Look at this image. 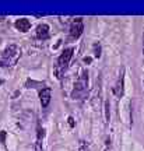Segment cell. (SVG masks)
<instances>
[{
    "label": "cell",
    "instance_id": "cell-1",
    "mask_svg": "<svg viewBox=\"0 0 144 151\" xmlns=\"http://www.w3.org/2000/svg\"><path fill=\"white\" fill-rule=\"evenodd\" d=\"M21 56V49L17 45H9L4 49V52L0 56V66L3 67H11V66L17 65V62Z\"/></svg>",
    "mask_w": 144,
    "mask_h": 151
},
{
    "label": "cell",
    "instance_id": "cell-2",
    "mask_svg": "<svg viewBox=\"0 0 144 151\" xmlns=\"http://www.w3.org/2000/svg\"><path fill=\"white\" fill-rule=\"evenodd\" d=\"M73 52H74L73 48H67V49H64L63 53L59 56L58 63H56V66H55V69H53V73L58 78H62V77H63L64 71H66V69L69 67L70 60L73 58Z\"/></svg>",
    "mask_w": 144,
    "mask_h": 151
},
{
    "label": "cell",
    "instance_id": "cell-3",
    "mask_svg": "<svg viewBox=\"0 0 144 151\" xmlns=\"http://www.w3.org/2000/svg\"><path fill=\"white\" fill-rule=\"evenodd\" d=\"M87 87H88V73L87 70H83L78 76V78L76 81L73 92H71V98L73 99H78L87 92Z\"/></svg>",
    "mask_w": 144,
    "mask_h": 151
},
{
    "label": "cell",
    "instance_id": "cell-4",
    "mask_svg": "<svg viewBox=\"0 0 144 151\" xmlns=\"http://www.w3.org/2000/svg\"><path fill=\"white\" fill-rule=\"evenodd\" d=\"M83 31H84L83 20H81V18H76L74 21L71 22V25H70V38H73V39L80 38Z\"/></svg>",
    "mask_w": 144,
    "mask_h": 151
},
{
    "label": "cell",
    "instance_id": "cell-5",
    "mask_svg": "<svg viewBox=\"0 0 144 151\" xmlns=\"http://www.w3.org/2000/svg\"><path fill=\"white\" fill-rule=\"evenodd\" d=\"M115 95L117 98H122L123 94H125V67L120 69V73H119V77H117V81L115 84Z\"/></svg>",
    "mask_w": 144,
    "mask_h": 151
},
{
    "label": "cell",
    "instance_id": "cell-6",
    "mask_svg": "<svg viewBox=\"0 0 144 151\" xmlns=\"http://www.w3.org/2000/svg\"><path fill=\"white\" fill-rule=\"evenodd\" d=\"M50 98H52V90L49 88V87H45L41 90L39 92V99H41V105H42V108H46L50 102Z\"/></svg>",
    "mask_w": 144,
    "mask_h": 151
},
{
    "label": "cell",
    "instance_id": "cell-7",
    "mask_svg": "<svg viewBox=\"0 0 144 151\" xmlns=\"http://www.w3.org/2000/svg\"><path fill=\"white\" fill-rule=\"evenodd\" d=\"M14 27L18 29V31H21V32H27L30 31V28H31V22L28 18H18L14 24Z\"/></svg>",
    "mask_w": 144,
    "mask_h": 151
},
{
    "label": "cell",
    "instance_id": "cell-8",
    "mask_svg": "<svg viewBox=\"0 0 144 151\" xmlns=\"http://www.w3.org/2000/svg\"><path fill=\"white\" fill-rule=\"evenodd\" d=\"M37 37L39 39H48L49 38V27L46 24H39L37 27Z\"/></svg>",
    "mask_w": 144,
    "mask_h": 151
},
{
    "label": "cell",
    "instance_id": "cell-9",
    "mask_svg": "<svg viewBox=\"0 0 144 151\" xmlns=\"http://www.w3.org/2000/svg\"><path fill=\"white\" fill-rule=\"evenodd\" d=\"M104 112H105V123H108L109 122V102L108 101H105L104 104Z\"/></svg>",
    "mask_w": 144,
    "mask_h": 151
},
{
    "label": "cell",
    "instance_id": "cell-10",
    "mask_svg": "<svg viewBox=\"0 0 144 151\" xmlns=\"http://www.w3.org/2000/svg\"><path fill=\"white\" fill-rule=\"evenodd\" d=\"M34 151H42V140H38L35 141V146H34Z\"/></svg>",
    "mask_w": 144,
    "mask_h": 151
},
{
    "label": "cell",
    "instance_id": "cell-11",
    "mask_svg": "<svg viewBox=\"0 0 144 151\" xmlns=\"http://www.w3.org/2000/svg\"><path fill=\"white\" fill-rule=\"evenodd\" d=\"M0 139H1V143H3V146L6 147V132H4V130H1V133H0Z\"/></svg>",
    "mask_w": 144,
    "mask_h": 151
},
{
    "label": "cell",
    "instance_id": "cell-12",
    "mask_svg": "<svg viewBox=\"0 0 144 151\" xmlns=\"http://www.w3.org/2000/svg\"><path fill=\"white\" fill-rule=\"evenodd\" d=\"M78 151H88V148H87V146L81 141V144H80V148H78Z\"/></svg>",
    "mask_w": 144,
    "mask_h": 151
},
{
    "label": "cell",
    "instance_id": "cell-13",
    "mask_svg": "<svg viewBox=\"0 0 144 151\" xmlns=\"http://www.w3.org/2000/svg\"><path fill=\"white\" fill-rule=\"evenodd\" d=\"M69 124H70V126H71V127L74 126V119L71 118V116H70V118H69Z\"/></svg>",
    "mask_w": 144,
    "mask_h": 151
},
{
    "label": "cell",
    "instance_id": "cell-14",
    "mask_svg": "<svg viewBox=\"0 0 144 151\" xmlns=\"http://www.w3.org/2000/svg\"><path fill=\"white\" fill-rule=\"evenodd\" d=\"M84 62H86V63H90V62H91V58H86V59H84Z\"/></svg>",
    "mask_w": 144,
    "mask_h": 151
},
{
    "label": "cell",
    "instance_id": "cell-15",
    "mask_svg": "<svg viewBox=\"0 0 144 151\" xmlns=\"http://www.w3.org/2000/svg\"><path fill=\"white\" fill-rule=\"evenodd\" d=\"M1 83H3V80H1V78H0V84H1Z\"/></svg>",
    "mask_w": 144,
    "mask_h": 151
},
{
    "label": "cell",
    "instance_id": "cell-16",
    "mask_svg": "<svg viewBox=\"0 0 144 151\" xmlns=\"http://www.w3.org/2000/svg\"><path fill=\"white\" fill-rule=\"evenodd\" d=\"M143 55H144V49H143Z\"/></svg>",
    "mask_w": 144,
    "mask_h": 151
}]
</instances>
